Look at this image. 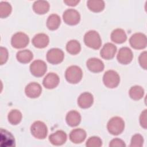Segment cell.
<instances>
[{"label": "cell", "instance_id": "34", "mask_svg": "<svg viewBox=\"0 0 147 147\" xmlns=\"http://www.w3.org/2000/svg\"><path fill=\"white\" fill-rule=\"evenodd\" d=\"M146 57H147V53L146 51H144L142 52L138 58V61L140 65L144 69H146L147 64H146Z\"/></svg>", "mask_w": 147, "mask_h": 147}, {"label": "cell", "instance_id": "7", "mask_svg": "<svg viewBox=\"0 0 147 147\" xmlns=\"http://www.w3.org/2000/svg\"><path fill=\"white\" fill-rule=\"evenodd\" d=\"M129 42L133 48L136 49H142L146 47V37L143 33H136L130 37Z\"/></svg>", "mask_w": 147, "mask_h": 147}, {"label": "cell", "instance_id": "30", "mask_svg": "<svg viewBox=\"0 0 147 147\" xmlns=\"http://www.w3.org/2000/svg\"><path fill=\"white\" fill-rule=\"evenodd\" d=\"M11 6L7 2H1L0 3V17L1 18H6L8 17L11 12Z\"/></svg>", "mask_w": 147, "mask_h": 147}, {"label": "cell", "instance_id": "23", "mask_svg": "<svg viewBox=\"0 0 147 147\" xmlns=\"http://www.w3.org/2000/svg\"><path fill=\"white\" fill-rule=\"evenodd\" d=\"M33 55L32 52L28 49L20 51L17 53L16 58L17 60L24 64L29 63L33 59Z\"/></svg>", "mask_w": 147, "mask_h": 147}, {"label": "cell", "instance_id": "18", "mask_svg": "<svg viewBox=\"0 0 147 147\" xmlns=\"http://www.w3.org/2000/svg\"><path fill=\"white\" fill-rule=\"evenodd\" d=\"M32 42L35 47L37 48H44L48 45L49 38L46 34L38 33L33 37Z\"/></svg>", "mask_w": 147, "mask_h": 147}, {"label": "cell", "instance_id": "6", "mask_svg": "<svg viewBox=\"0 0 147 147\" xmlns=\"http://www.w3.org/2000/svg\"><path fill=\"white\" fill-rule=\"evenodd\" d=\"M29 42V38L27 34L23 32H17L11 37V45L17 49L23 48L28 45Z\"/></svg>", "mask_w": 147, "mask_h": 147}, {"label": "cell", "instance_id": "29", "mask_svg": "<svg viewBox=\"0 0 147 147\" xmlns=\"http://www.w3.org/2000/svg\"><path fill=\"white\" fill-rule=\"evenodd\" d=\"M22 114L18 110H11L7 116L9 122L12 125L18 124L22 119Z\"/></svg>", "mask_w": 147, "mask_h": 147}, {"label": "cell", "instance_id": "1", "mask_svg": "<svg viewBox=\"0 0 147 147\" xmlns=\"http://www.w3.org/2000/svg\"><path fill=\"white\" fill-rule=\"evenodd\" d=\"M85 44L92 49H98L102 45V40L99 34L95 30H89L84 36Z\"/></svg>", "mask_w": 147, "mask_h": 147}, {"label": "cell", "instance_id": "11", "mask_svg": "<svg viewBox=\"0 0 147 147\" xmlns=\"http://www.w3.org/2000/svg\"><path fill=\"white\" fill-rule=\"evenodd\" d=\"M133 57V52L128 47H122L119 49L117 54V60L119 63L122 64L130 63Z\"/></svg>", "mask_w": 147, "mask_h": 147}, {"label": "cell", "instance_id": "28", "mask_svg": "<svg viewBox=\"0 0 147 147\" xmlns=\"http://www.w3.org/2000/svg\"><path fill=\"white\" fill-rule=\"evenodd\" d=\"M66 49L69 53L75 55L80 52L81 46L77 40H71L67 42L66 45Z\"/></svg>", "mask_w": 147, "mask_h": 147}, {"label": "cell", "instance_id": "33", "mask_svg": "<svg viewBox=\"0 0 147 147\" xmlns=\"http://www.w3.org/2000/svg\"><path fill=\"white\" fill-rule=\"evenodd\" d=\"M1 52V60H0V64L2 65L5 64L8 59V51L6 48L1 47L0 48Z\"/></svg>", "mask_w": 147, "mask_h": 147}, {"label": "cell", "instance_id": "12", "mask_svg": "<svg viewBox=\"0 0 147 147\" xmlns=\"http://www.w3.org/2000/svg\"><path fill=\"white\" fill-rule=\"evenodd\" d=\"M42 91V88L37 83L32 82L28 84L25 88V92L26 96L30 98H36L38 97Z\"/></svg>", "mask_w": 147, "mask_h": 147}, {"label": "cell", "instance_id": "37", "mask_svg": "<svg viewBox=\"0 0 147 147\" xmlns=\"http://www.w3.org/2000/svg\"><path fill=\"white\" fill-rule=\"evenodd\" d=\"M64 2L67 4L68 6H76L79 2V1H75V0H68V1H64Z\"/></svg>", "mask_w": 147, "mask_h": 147}, {"label": "cell", "instance_id": "36", "mask_svg": "<svg viewBox=\"0 0 147 147\" xmlns=\"http://www.w3.org/2000/svg\"><path fill=\"white\" fill-rule=\"evenodd\" d=\"M140 123L141 126L144 128L146 129V110L145 109L141 114L140 117Z\"/></svg>", "mask_w": 147, "mask_h": 147}, {"label": "cell", "instance_id": "26", "mask_svg": "<svg viewBox=\"0 0 147 147\" xmlns=\"http://www.w3.org/2000/svg\"><path fill=\"white\" fill-rule=\"evenodd\" d=\"M1 136L3 137H1V144L2 143H5V146H14V138L13 135L7 130L1 129Z\"/></svg>", "mask_w": 147, "mask_h": 147}, {"label": "cell", "instance_id": "24", "mask_svg": "<svg viewBox=\"0 0 147 147\" xmlns=\"http://www.w3.org/2000/svg\"><path fill=\"white\" fill-rule=\"evenodd\" d=\"M60 23L61 20L60 17L56 14H52L47 19V26L49 30H55L59 27Z\"/></svg>", "mask_w": 147, "mask_h": 147}, {"label": "cell", "instance_id": "20", "mask_svg": "<svg viewBox=\"0 0 147 147\" xmlns=\"http://www.w3.org/2000/svg\"><path fill=\"white\" fill-rule=\"evenodd\" d=\"M65 120L69 126L71 127L76 126L81 121V115L79 112L75 110H71L67 113Z\"/></svg>", "mask_w": 147, "mask_h": 147}, {"label": "cell", "instance_id": "10", "mask_svg": "<svg viewBox=\"0 0 147 147\" xmlns=\"http://www.w3.org/2000/svg\"><path fill=\"white\" fill-rule=\"evenodd\" d=\"M47 69L46 63L41 60H36L32 62L30 65V71L33 75L36 77L43 76Z\"/></svg>", "mask_w": 147, "mask_h": 147}, {"label": "cell", "instance_id": "21", "mask_svg": "<svg viewBox=\"0 0 147 147\" xmlns=\"http://www.w3.org/2000/svg\"><path fill=\"white\" fill-rule=\"evenodd\" d=\"M34 11L38 14H44L49 9V4L46 1H37L33 5Z\"/></svg>", "mask_w": 147, "mask_h": 147}, {"label": "cell", "instance_id": "9", "mask_svg": "<svg viewBox=\"0 0 147 147\" xmlns=\"http://www.w3.org/2000/svg\"><path fill=\"white\" fill-rule=\"evenodd\" d=\"M64 55L63 51L59 48H52L47 53V61L52 64H57L61 63L64 59Z\"/></svg>", "mask_w": 147, "mask_h": 147}, {"label": "cell", "instance_id": "3", "mask_svg": "<svg viewBox=\"0 0 147 147\" xmlns=\"http://www.w3.org/2000/svg\"><path fill=\"white\" fill-rule=\"evenodd\" d=\"M83 76L82 69L77 65H71L65 71V77L68 82L72 84L79 83Z\"/></svg>", "mask_w": 147, "mask_h": 147}, {"label": "cell", "instance_id": "15", "mask_svg": "<svg viewBox=\"0 0 147 147\" xmlns=\"http://www.w3.org/2000/svg\"><path fill=\"white\" fill-rule=\"evenodd\" d=\"M49 140L54 145H61L67 141V134L63 130H57L49 136Z\"/></svg>", "mask_w": 147, "mask_h": 147}, {"label": "cell", "instance_id": "16", "mask_svg": "<svg viewBox=\"0 0 147 147\" xmlns=\"http://www.w3.org/2000/svg\"><path fill=\"white\" fill-rule=\"evenodd\" d=\"M88 69L95 73H98L102 71L104 69L105 65L102 60L98 58L92 57L89 59L86 63Z\"/></svg>", "mask_w": 147, "mask_h": 147}, {"label": "cell", "instance_id": "14", "mask_svg": "<svg viewBox=\"0 0 147 147\" xmlns=\"http://www.w3.org/2000/svg\"><path fill=\"white\" fill-rule=\"evenodd\" d=\"M117 52V47L112 43L105 44L102 48L100 55V56L106 60H110L113 59Z\"/></svg>", "mask_w": 147, "mask_h": 147}, {"label": "cell", "instance_id": "19", "mask_svg": "<svg viewBox=\"0 0 147 147\" xmlns=\"http://www.w3.org/2000/svg\"><path fill=\"white\" fill-rule=\"evenodd\" d=\"M86 138V131L80 128L72 130L69 134V139L74 144H80L83 142Z\"/></svg>", "mask_w": 147, "mask_h": 147}, {"label": "cell", "instance_id": "32", "mask_svg": "<svg viewBox=\"0 0 147 147\" xmlns=\"http://www.w3.org/2000/svg\"><path fill=\"white\" fill-rule=\"evenodd\" d=\"M144 138L140 134H136L131 137L130 146L133 147H141L143 145Z\"/></svg>", "mask_w": 147, "mask_h": 147}, {"label": "cell", "instance_id": "27", "mask_svg": "<svg viewBox=\"0 0 147 147\" xmlns=\"http://www.w3.org/2000/svg\"><path fill=\"white\" fill-rule=\"evenodd\" d=\"M129 94L131 99L136 100H140L144 95V90L140 86H134L130 88Z\"/></svg>", "mask_w": 147, "mask_h": 147}, {"label": "cell", "instance_id": "17", "mask_svg": "<svg viewBox=\"0 0 147 147\" xmlns=\"http://www.w3.org/2000/svg\"><path fill=\"white\" fill-rule=\"evenodd\" d=\"M94 102L92 95L88 92H83L80 95L78 99V104L82 109H87L90 107Z\"/></svg>", "mask_w": 147, "mask_h": 147}, {"label": "cell", "instance_id": "35", "mask_svg": "<svg viewBox=\"0 0 147 147\" xmlns=\"http://www.w3.org/2000/svg\"><path fill=\"white\" fill-rule=\"evenodd\" d=\"M109 146L110 147H125L126 145L123 140L119 138H114L113 139L109 144Z\"/></svg>", "mask_w": 147, "mask_h": 147}, {"label": "cell", "instance_id": "2", "mask_svg": "<svg viewBox=\"0 0 147 147\" xmlns=\"http://www.w3.org/2000/svg\"><path fill=\"white\" fill-rule=\"evenodd\" d=\"M107 128L109 132L114 136L122 133L125 128V122L123 119L119 117L111 118L108 122Z\"/></svg>", "mask_w": 147, "mask_h": 147}, {"label": "cell", "instance_id": "5", "mask_svg": "<svg viewBox=\"0 0 147 147\" xmlns=\"http://www.w3.org/2000/svg\"><path fill=\"white\" fill-rule=\"evenodd\" d=\"M32 134L37 139H44L48 133V129L46 125L40 121H37L33 123L30 127Z\"/></svg>", "mask_w": 147, "mask_h": 147}, {"label": "cell", "instance_id": "22", "mask_svg": "<svg viewBox=\"0 0 147 147\" xmlns=\"http://www.w3.org/2000/svg\"><path fill=\"white\" fill-rule=\"evenodd\" d=\"M111 40L117 44H121L127 39V36L125 32L122 29H116L114 30L111 34Z\"/></svg>", "mask_w": 147, "mask_h": 147}, {"label": "cell", "instance_id": "31", "mask_svg": "<svg viewBox=\"0 0 147 147\" xmlns=\"http://www.w3.org/2000/svg\"><path fill=\"white\" fill-rule=\"evenodd\" d=\"M102 145V140L96 136H92L90 137L86 144L87 147H100Z\"/></svg>", "mask_w": 147, "mask_h": 147}, {"label": "cell", "instance_id": "4", "mask_svg": "<svg viewBox=\"0 0 147 147\" xmlns=\"http://www.w3.org/2000/svg\"><path fill=\"white\" fill-rule=\"evenodd\" d=\"M103 82L107 87L114 88L118 86L120 82V78L116 71L109 70L103 75Z\"/></svg>", "mask_w": 147, "mask_h": 147}, {"label": "cell", "instance_id": "25", "mask_svg": "<svg viewBox=\"0 0 147 147\" xmlns=\"http://www.w3.org/2000/svg\"><path fill=\"white\" fill-rule=\"evenodd\" d=\"M87 4L88 9L94 12H100L105 8V2L102 0H89Z\"/></svg>", "mask_w": 147, "mask_h": 147}, {"label": "cell", "instance_id": "13", "mask_svg": "<svg viewBox=\"0 0 147 147\" xmlns=\"http://www.w3.org/2000/svg\"><path fill=\"white\" fill-rule=\"evenodd\" d=\"M60 82L59 76L53 72L48 74L43 79V86L48 89H53L56 87Z\"/></svg>", "mask_w": 147, "mask_h": 147}, {"label": "cell", "instance_id": "8", "mask_svg": "<svg viewBox=\"0 0 147 147\" xmlns=\"http://www.w3.org/2000/svg\"><path fill=\"white\" fill-rule=\"evenodd\" d=\"M63 18L65 23L69 25H75L78 24L80 20L79 13L72 9L66 10L63 15Z\"/></svg>", "mask_w": 147, "mask_h": 147}]
</instances>
